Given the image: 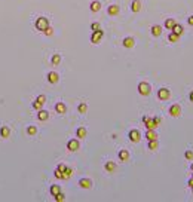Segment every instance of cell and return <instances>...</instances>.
Returning a JSON list of instances; mask_svg holds the SVG:
<instances>
[{
    "label": "cell",
    "instance_id": "6da1fadb",
    "mask_svg": "<svg viewBox=\"0 0 193 202\" xmlns=\"http://www.w3.org/2000/svg\"><path fill=\"white\" fill-rule=\"evenodd\" d=\"M34 27H36V30H39V31L43 33V31L49 27V19L45 18V17H39V18L36 19V22H34Z\"/></svg>",
    "mask_w": 193,
    "mask_h": 202
},
{
    "label": "cell",
    "instance_id": "7a4b0ae2",
    "mask_svg": "<svg viewBox=\"0 0 193 202\" xmlns=\"http://www.w3.org/2000/svg\"><path fill=\"white\" fill-rule=\"evenodd\" d=\"M137 89H138V94H140V95L147 97V95L151 92V86H150L147 82H140L138 86H137Z\"/></svg>",
    "mask_w": 193,
    "mask_h": 202
},
{
    "label": "cell",
    "instance_id": "3957f363",
    "mask_svg": "<svg viewBox=\"0 0 193 202\" xmlns=\"http://www.w3.org/2000/svg\"><path fill=\"white\" fill-rule=\"evenodd\" d=\"M143 123L146 126V129H156L159 126L156 122H154L153 118H149V116H143Z\"/></svg>",
    "mask_w": 193,
    "mask_h": 202
},
{
    "label": "cell",
    "instance_id": "277c9868",
    "mask_svg": "<svg viewBox=\"0 0 193 202\" xmlns=\"http://www.w3.org/2000/svg\"><path fill=\"white\" fill-rule=\"evenodd\" d=\"M104 37V31L102 30H98V31H92V34H91V43H94V45H98L100 42H101V39Z\"/></svg>",
    "mask_w": 193,
    "mask_h": 202
},
{
    "label": "cell",
    "instance_id": "5b68a950",
    "mask_svg": "<svg viewBox=\"0 0 193 202\" xmlns=\"http://www.w3.org/2000/svg\"><path fill=\"white\" fill-rule=\"evenodd\" d=\"M171 97V91L168 89V88H160V89L158 91V98L160 101H166V100H169Z\"/></svg>",
    "mask_w": 193,
    "mask_h": 202
},
{
    "label": "cell",
    "instance_id": "8992f818",
    "mask_svg": "<svg viewBox=\"0 0 193 202\" xmlns=\"http://www.w3.org/2000/svg\"><path fill=\"white\" fill-rule=\"evenodd\" d=\"M46 103V97L45 95H39L37 98H36V101H34V103H33V109L34 110H40L42 107H43V104Z\"/></svg>",
    "mask_w": 193,
    "mask_h": 202
},
{
    "label": "cell",
    "instance_id": "52a82bcc",
    "mask_svg": "<svg viewBox=\"0 0 193 202\" xmlns=\"http://www.w3.org/2000/svg\"><path fill=\"white\" fill-rule=\"evenodd\" d=\"M128 137H129V140H131L132 143H138L140 138H141V134H140L138 129H131L129 134H128Z\"/></svg>",
    "mask_w": 193,
    "mask_h": 202
},
{
    "label": "cell",
    "instance_id": "ba28073f",
    "mask_svg": "<svg viewBox=\"0 0 193 202\" xmlns=\"http://www.w3.org/2000/svg\"><path fill=\"white\" fill-rule=\"evenodd\" d=\"M169 115L172 118H178L180 115H181V107H180V104H172L169 107Z\"/></svg>",
    "mask_w": 193,
    "mask_h": 202
},
{
    "label": "cell",
    "instance_id": "9c48e42d",
    "mask_svg": "<svg viewBox=\"0 0 193 202\" xmlns=\"http://www.w3.org/2000/svg\"><path fill=\"white\" fill-rule=\"evenodd\" d=\"M67 149L70 150V152H77L80 149V144H79V141L76 140V138H73V140H70L68 143H67Z\"/></svg>",
    "mask_w": 193,
    "mask_h": 202
},
{
    "label": "cell",
    "instance_id": "30bf717a",
    "mask_svg": "<svg viewBox=\"0 0 193 202\" xmlns=\"http://www.w3.org/2000/svg\"><path fill=\"white\" fill-rule=\"evenodd\" d=\"M58 80H59V76H58L57 71H49L48 73V82L49 83H57Z\"/></svg>",
    "mask_w": 193,
    "mask_h": 202
},
{
    "label": "cell",
    "instance_id": "8fae6325",
    "mask_svg": "<svg viewBox=\"0 0 193 202\" xmlns=\"http://www.w3.org/2000/svg\"><path fill=\"white\" fill-rule=\"evenodd\" d=\"M107 14L110 15V17H116L119 14V6L118 5H110L109 8H107Z\"/></svg>",
    "mask_w": 193,
    "mask_h": 202
},
{
    "label": "cell",
    "instance_id": "7c38bea8",
    "mask_svg": "<svg viewBox=\"0 0 193 202\" xmlns=\"http://www.w3.org/2000/svg\"><path fill=\"white\" fill-rule=\"evenodd\" d=\"M79 186L82 189H91L92 187V181L89 180V178H80L79 180Z\"/></svg>",
    "mask_w": 193,
    "mask_h": 202
},
{
    "label": "cell",
    "instance_id": "4fadbf2b",
    "mask_svg": "<svg viewBox=\"0 0 193 202\" xmlns=\"http://www.w3.org/2000/svg\"><path fill=\"white\" fill-rule=\"evenodd\" d=\"M162 31H163V28H162V25H153L151 27V36H154V37H159L160 34H162Z\"/></svg>",
    "mask_w": 193,
    "mask_h": 202
},
{
    "label": "cell",
    "instance_id": "5bb4252c",
    "mask_svg": "<svg viewBox=\"0 0 193 202\" xmlns=\"http://www.w3.org/2000/svg\"><path fill=\"white\" fill-rule=\"evenodd\" d=\"M122 43H123V46H125V48L131 49V48H134V45H135V40H134V37H125Z\"/></svg>",
    "mask_w": 193,
    "mask_h": 202
},
{
    "label": "cell",
    "instance_id": "9a60e30c",
    "mask_svg": "<svg viewBox=\"0 0 193 202\" xmlns=\"http://www.w3.org/2000/svg\"><path fill=\"white\" fill-rule=\"evenodd\" d=\"M89 9H91V12H100V10H101V2H98V0H94V2H91V5H89Z\"/></svg>",
    "mask_w": 193,
    "mask_h": 202
},
{
    "label": "cell",
    "instance_id": "2e32d148",
    "mask_svg": "<svg viewBox=\"0 0 193 202\" xmlns=\"http://www.w3.org/2000/svg\"><path fill=\"white\" fill-rule=\"evenodd\" d=\"M48 118H49V111H46V110H39V113H37V119L39 120H48Z\"/></svg>",
    "mask_w": 193,
    "mask_h": 202
},
{
    "label": "cell",
    "instance_id": "e0dca14e",
    "mask_svg": "<svg viewBox=\"0 0 193 202\" xmlns=\"http://www.w3.org/2000/svg\"><path fill=\"white\" fill-rule=\"evenodd\" d=\"M55 110H57V113H59V115H64V113L67 111V107H66L64 103H57L55 104Z\"/></svg>",
    "mask_w": 193,
    "mask_h": 202
},
{
    "label": "cell",
    "instance_id": "ac0fdd59",
    "mask_svg": "<svg viewBox=\"0 0 193 202\" xmlns=\"http://www.w3.org/2000/svg\"><path fill=\"white\" fill-rule=\"evenodd\" d=\"M140 9H141V2L140 0H132V3H131V10L132 12H140Z\"/></svg>",
    "mask_w": 193,
    "mask_h": 202
},
{
    "label": "cell",
    "instance_id": "d6986e66",
    "mask_svg": "<svg viewBox=\"0 0 193 202\" xmlns=\"http://www.w3.org/2000/svg\"><path fill=\"white\" fill-rule=\"evenodd\" d=\"M172 33H175V34H178V36H181L183 33H184V28H183V25L181 24H175L174 27H172V30H171Z\"/></svg>",
    "mask_w": 193,
    "mask_h": 202
},
{
    "label": "cell",
    "instance_id": "ffe728a7",
    "mask_svg": "<svg viewBox=\"0 0 193 202\" xmlns=\"http://www.w3.org/2000/svg\"><path fill=\"white\" fill-rule=\"evenodd\" d=\"M146 138H147V141H149V140H158V134L154 132V129H147Z\"/></svg>",
    "mask_w": 193,
    "mask_h": 202
},
{
    "label": "cell",
    "instance_id": "44dd1931",
    "mask_svg": "<svg viewBox=\"0 0 193 202\" xmlns=\"http://www.w3.org/2000/svg\"><path fill=\"white\" fill-rule=\"evenodd\" d=\"M119 159L122 160V162H126L128 159H129V152H128V150H120L119 152Z\"/></svg>",
    "mask_w": 193,
    "mask_h": 202
},
{
    "label": "cell",
    "instance_id": "7402d4cb",
    "mask_svg": "<svg viewBox=\"0 0 193 202\" xmlns=\"http://www.w3.org/2000/svg\"><path fill=\"white\" fill-rule=\"evenodd\" d=\"M104 169H106L107 172H113V171L116 169V163H114L113 160H109V162H106V165H104Z\"/></svg>",
    "mask_w": 193,
    "mask_h": 202
},
{
    "label": "cell",
    "instance_id": "603a6c76",
    "mask_svg": "<svg viewBox=\"0 0 193 202\" xmlns=\"http://www.w3.org/2000/svg\"><path fill=\"white\" fill-rule=\"evenodd\" d=\"M175 24H177V22H175V19H174V18H168V19L165 21V24H163V25H165V28H166V30H172V27H174Z\"/></svg>",
    "mask_w": 193,
    "mask_h": 202
},
{
    "label": "cell",
    "instance_id": "cb8c5ba5",
    "mask_svg": "<svg viewBox=\"0 0 193 202\" xmlns=\"http://www.w3.org/2000/svg\"><path fill=\"white\" fill-rule=\"evenodd\" d=\"M76 137H77V138H85V137H86V128H83V126L77 128V129H76Z\"/></svg>",
    "mask_w": 193,
    "mask_h": 202
},
{
    "label": "cell",
    "instance_id": "d4e9b609",
    "mask_svg": "<svg viewBox=\"0 0 193 202\" xmlns=\"http://www.w3.org/2000/svg\"><path fill=\"white\" fill-rule=\"evenodd\" d=\"M59 62H61V55L59 54H54L52 58H50V64H52V66H58Z\"/></svg>",
    "mask_w": 193,
    "mask_h": 202
},
{
    "label": "cell",
    "instance_id": "484cf974",
    "mask_svg": "<svg viewBox=\"0 0 193 202\" xmlns=\"http://www.w3.org/2000/svg\"><path fill=\"white\" fill-rule=\"evenodd\" d=\"M49 192H50V195H52V196H55V195H58L61 192V187L58 184H52V186H50V189H49Z\"/></svg>",
    "mask_w": 193,
    "mask_h": 202
},
{
    "label": "cell",
    "instance_id": "4316f807",
    "mask_svg": "<svg viewBox=\"0 0 193 202\" xmlns=\"http://www.w3.org/2000/svg\"><path fill=\"white\" fill-rule=\"evenodd\" d=\"M9 134H10V131H9L8 126H2V128H0V137L8 138V137H9Z\"/></svg>",
    "mask_w": 193,
    "mask_h": 202
},
{
    "label": "cell",
    "instance_id": "83f0119b",
    "mask_svg": "<svg viewBox=\"0 0 193 202\" xmlns=\"http://www.w3.org/2000/svg\"><path fill=\"white\" fill-rule=\"evenodd\" d=\"M168 40H169V42H172V43H175V42H178V40H180V36L171 31V33H169V36H168Z\"/></svg>",
    "mask_w": 193,
    "mask_h": 202
},
{
    "label": "cell",
    "instance_id": "f1b7e54d",
    "mask_svg": "<svg viewBox=\"0 0 193 202\" xmlns=\"http://www.w3.org/2000/svg\"><path fill=\"white\" fill-rule=\"evenodd\" d=\"M158 140H149V149L150 150H156L158 149Z\"/></svg>",
    "mask_w": 193,
    "mask_h": 202
},
{
    "label": "cell",
    "instance_id": "f546056e",
    "mask_svg": "<svg viewBox=\"0 0 193 202\" xmlns=\"http://www.w3.org/2000/svg\"><path fill=\"white\" fill-rule=\"evenodd\" d=\"M62 174H64V180H67V178H70V177L73 175V169L71 168H66Z\"/></svg>",
    "mask_w": 193,
    "mask_h": 202
},
{
    "label": "cell",
    "instance_id": "4dcf8cb0",
    "mask_svg": "<svg viewBox=\"0 0 193 202\" xmlns=\"http://www.w3.org/2000/svg\"><path fill=\"white\" fill-rule=\"evenodd\" d=\"M54 198H55V201H57V202H62V201H66V195H64L62 192H59V193H58V195H55Z\"/></svg>",
    "mask_w": 193,
    "mask_h": 202
},
{
    "label": "cell",
    "instance_id": "1f68e13d",
    "mask_svg": "<svg viewBox=\"0 0 193 202\" xmlns=\"http://www.w3.org/2000/svg\"><path fill=\"white\" fill-rule=\"evenodd\" d=\"M77 110H79V113H86V110H88L86 103H80V104H79V107H77Z\"/></svg>",
    "mask_w": 193,
    "mask_h": 202
},
{
    "label": "cell",
    "instance_id": "d6a6232c",
    "mask_svg": "<svg viewBox=\"0 0 193 202\" xmlns=\"http://www.w3.org/2000/svg\"><path fill=\"white\" fill-rule=\"evenodd\" d=\"M27 134L28 135H36L37 134V128H36V126H28V128H27Z\"/></svg>",
    "mask_w": 193,
    "mask_h": 202
},
{
    "label": "cell",
    "instance_id": "836d02e7",
    "mask_svg": "<svg viewBox=\"0 0 193 202\" xmlns=\"http://www.w3.org/2000/svg\"><path fill=\"white\" fill-rule=\"evenodd\" d=\"M184 158H186L187 160H192V159H193V150H186V152H184Z\"/></svg>",
    "mask_w": 193,
    "mask_h": 202
},
{
    "label": "cell",
    "instance_id": "e575fe53",
    "mask_svg": "<svg viewBox=\"0 0 193 202\" xmlns=\"http://www.w3.org/2000/svg\"><path fill=\"white\" fill-rule=\"evenodd\" d=\"M91 30H92V31H98V30H101L100 22H92V24H91Z\"/></svg>",
    "mask_w": 193,
    "mask_h": 202
},
{
    "label": "cell",
    "instance_id": "d590c367",
    "mask_svg": "<svg viewBox=\"0 0 193 202\" xmlns=\"http://www.w3.org/2000/svg\"><path fill=\"white\" fill-rule=\"evenodd\" d=\"M43 34H45V36H48V37H50V36L54 34V28H52V27H50V25H49V27H48V28H46V30L43 31Z\"/></svg>",
    "mask_w": 193,
    "mask_h": 202
},
{
    "label": "cell",
    "instance_id": "8d00e7d4",
    "mask_svg": "<svg viewBox=\"0 0 193 202\" xmlns=\"http://www.w3.org/2000/svg\"><path fill=\"white\" fill-rule=\"evenodd\" d=\"M54 175L57 177L58 180H64V175H62V172H61L59 169H55V171H54Z\"/></svg>",
    "mask_w": 193,
    "mask_h": 202
},
{
    "label": "cell",
    "instance_id": "74e56055",
    "mask_svg": "<svg viewBox=\"0 0 193 202\" xmlns=\"http://www.w3.org/2000/svg\"><path fill=\"white\" fill-rule=\"evenodd\" d=\"M66 168H67V167H66V165H64V163H59V165L57 167V169H59L61 172H64V169H66ZM62 175H64V174H62Z\"/></svg>",
    "mask_w": 193,
    "mask_h": 202
},
{
    "label": "cell",
    "instance_id": "f35d334b",
    "mask_svg": "<svg viewBox=\"0 0 193 202\" xmlns=\"http://www.w3.org/2000/svg\"><path fill=\"white\" fill-rule=\"evenodd\" d=\"M187 24H189V25H192V27H193V14H192V15H190V17L187 18Z\"/></svg>",
    "mask_w": 193,
    "mask_h": 202
},
{
    "label": "cell",
    "instance_id": "ab89813d",
    "mask_svg": "<svg viewBox=\"0 0 193 202\" xmlns=\"http://www.w3.org/2000/svg\"><path fill=\"white\" fill-rule=\"evenodd\" d=\"M189 100L193 103V91H190V94H189Z\"/></svg>",
    "mask_w": 193,
    "mask_h": 202
},
{
    "label": "cell",
    "instance_id": "60d3db41",
    "mask_svg": "<svg viewBox=\"0 0 193 202\" xmlns=\"http://www.w3.org/2000/svg\"><path fill=\"white\" fill-rule=\"evenodd\" d=\"M190 169H192V171H193V163H192V167H190Z\"/></svg>",
    "mask_w": 193,
    "mask_h": 202
},
{
    "label": "cell",
    "instance_id": "b9f144b4",
    "mask_svg": "<svg viewBox=\"0 0 193 202\" xmlns=\"http://www.w3.org/2000/svg\"><path fill=\"white\" fill-rule=\"evenodd\" d=\"M192 192H193V187H192Z\"/></svg>",
    "mask_w": 193,
    "mask_h": 202
}]
</instances>
